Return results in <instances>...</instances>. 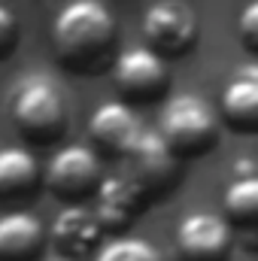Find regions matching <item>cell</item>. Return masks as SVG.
Wrapping results in <instances>:
<instances>
[{
    "instance_id": "8992f818",
    "label": "cell",
    "mask_w": 258,
    "mask_h": 261,
    "mask_svg": "<svg viewBox=\"0 0 258 261\" xmlns=\"http://www.w3.org/2000/svg\"><path fill=\"white\" fill-rule=\"evenodd\" d=\"M176 246L183 261H222L231 246V225L210 210L189 213L176 225Z\"/></svg>"
},
{
    "instance_id": "ba28073f",
    "label": "cell",
    "mask_w": 258,
    "mask_h": 261,
    "mask_svg": "<svg viewBox=\"0 0 258 261\" xmlns=\"http://www.w3.org/2000/svg\"><path fill=\"white\" fill-rule=\"evenodd\" d=\"M113 73H116L119 88L131 97H152L167 82V64H164L161 52H155L152 46L122 49L113 64Z\"/></svg>"
},
{
    "instance_id": "8fae6325",
    "label": "cell",
    "mask_w": 258,
    "mask_h": 261,
    "mask_svg": "<svg viewBox=\"0 0 258 261\" xmlns=\"http://www.w3.org/2000/svg\"><path fill=\"white\" fill-rule=\"evenodd\" d=\"M100 231H104V222L97 219L94 210L88 206H64L55 222H52V243L61 249V252H88L94 246H100Z\"/></svg>"
},
{
    "instance_id": "d6986e66",
    "label": "cell",
    "mask_w": 258,
    "mask_h": 261,
    "mask_svg": "<svg viewBox=\"0 0 258 261\" xmlns=\"http://www.w3.org/2000/svg\"><path fill=\"white\" fill-rule=\"evenodd\" d=\"M52 261H67V258H52Z\"/></svg>"
},
{
    "instance_id": "277c9868",
    "label": "cell",
    "mask_w": 258,
    "mask_h": 261,
    "mask_svg": "<svg viewBox=\"0 0 258 261\" xmlns=\"http://www.w3.org/2000/svg\"><path fill=\"white\" fill-rule=\"evenodd\" d=\"M128 170L131 182L143 192V195H155V192H164L173 186L176 179V152L170 149V143L158 134V130H143V137L134 143L128 155H122Z\"/></svg>"
},
{
    "instance_id": "7a4b0ae2",
    "label": "cell",
    "mask_w": 258,
    "mask_h": 261,
    "mask_svg": "<svg viewBox=\"0 0 258 261\" xmlns=\"http://www.w3.org/2000/svg\"><path fill=\"white\" fill-rule=\"evenodd\" d=\"M15 125L28 137L49 140L67 128V97L49 73H24L9 91Z\"/></svg>"
},
{
    "instance_id": "e0dca14e",
    "label": "cell",
    "mask_w": 258,
    "mask_h": 261,
    "mask_svg": "<svg viewBox=\"0 0 258 261\" xmlns=\"http://www.w3.org/2000/svg\"><path fill=\"white\" fill-rule=\"evenodd\" d=\"M237 31H240V40L249 46V49H258V0H249L237 18Z\"/></svg>"
},
{
    "instance_id": "30bf717a",
    "label": "cell",
    "mask_w": 258,
    "mask_h": 261,
    "mask_svg": "<svg viewBox=\"0 0 258 261\" xmlns=\"http://www.w3.org/2000/svg\"><path fill=\"white\" fill-rule=\"evenodd\" d=\"M222 113L237 128L258 125V61L240 64L222 88Z\"/></svg>"
},
{
    "instance_id": "5bb4252c",
    "label": "cell",
    "mask_w": 258,
    "mask_h": 261,
    "mask_svg": "<svg viewBox=\"0 0 258 261\" xmlns=\"http://www.w3.org/2000/svg\"><path fill=\"white\" fill-rule=\"evenodd\" d=\"M37 179V158L24 146H0V195L31 189Z\"/></svg>"
},
{
    "instance_id": "9a60e30c",
    "label": "cell",
    "mask_w": 258,
    "mask_h": 261,
    "mask_svg": "<svg viewBox=\"0 0 258 261\" xmlns=\"http://www.w3.org/2000/svg\"><path fill=\"white\" fill-rule=\"evenodd\" d=\"M222 203L234 222H258V173L234 176L222 195Z\"/></svg>"
},
{
    "instance_id": "ac0fdd59",
    "label": "cell",
    "mask_w": 258,
    "mask_h": 261,
    "mask_svg": "<svg viewBox=\"0 0 258 261\" xmlns=\"http://www.w3.org/2000/svg\"><path fill=\"white\" fill-rule=\"evenodd\" d=\"M15 43H18V18L0 3V58L6 52H12Z\"/></svg>"
},
{
    "instance_id": "3957f363",
    "label": "cell",
    "mask_w": 258,
    "mask_h": 261,
    "mask_svg": "<svg viewBox=\"0 0 258 261\" xmlns=\"http://www.w3.org/2000/svg\"><path fill=\"white\" fill-rule=\"evenodd\" d=\"M158 134L170 143L173 152L194 155L200 149H210L219 137V113L213 103L194 91L170 94L158 116Z\"/></svg>"
},
{
    "instance_id": "2e32d148",
    "label": "cell",
    "mask_w": 258,
    "mask_h": 261,
    "mask_svg": "<svg viewBox=\"0 0 258 261\" xmlns=\"http://www.w3.org/2000/svg\"><path fill=\"white\" fill-rule=\"evenodd\" d=\"M94 261H164V255L158 252L155 243H149L146 237H110L97 246Z\"/></svg>"
},
{
    "instance_id": "52a82bcc",
    "label": "cell",
    "mask_w": 258,
    "mask_h": 261,
    "mask_svg": "<svg viewBox=\"0 0 258 261\" xmlns=\"http://www.w3.org/2000/svg\"><path fill=\"white\" fill-rule=\"evenodd\" d=\"M46 186L61 197H76L100 186V158L85 143H70L58 149L46 167Z\"/></svg>"
},
{
    "instance_id": "9c48e42d",
    "label": "cell",
    "mask_w": 258,
    "mask_h": 261,
    "mask_svg": "<svg viewBox=\"0 0 258 261\" xmlns=\"http://www.w3.org/2000/svg\"><path fill=\"white\" fill-rule=\"evenodd\" d=\"M88 128H91V137L100 146H107V149H113L119 155H128L131 149H134V143L143 137L146 125L140 122L137 110L128 107L125 100H104L91 113Z\"/></svg>"
},
{
    "instance_id": "7c38bea8",
    "label": "cell",
    "mask_w": 258,
    "mask_h": 261,
    "mask_svg": "<svg viewBox=\"0 0 258 261\" xmlns=\"http://www.w3.org/2000/svg\"><path fill=\"white\" fill-rule=\"evenodd\" d=\"M143 192L131 182L125 173L107 176L97 186V197H94V213L104 222V228H119L128 219H134V213L143 206Z\"/></svg>"
},
{
    "instance_id": "4fadbf2b",
    "label": "cell",
    "mask_w": 258,
    "mask_h": 261,
    "mask_svg": "<svg viewBox=\"0 0 258 261\" xmlns=\"http://www.w3.org/2000/svg\"><path fill=\"white\" fill-rule=\"evenodd\" d=\"M43 246V222L34 213L12 210L0 216V261H28Z\"/></svg>"
},
{
    "instance_id": "5b68a950",
    "label": "cell",
    "mask_w": 258,
    "mask_h": 261,
    "mask_svg": "<svg viewBox=\"0 0 258 261\" xmlns=\"http://www.w3.org/2000/svg\"><path fill=\"white\" fill-rule=\"evenodd\" d=\"M143 34L155 52H186L197 37V15L186 0H155L143 15Z\"/></svg>"
},
{
    "instance_id": "6da1fadb",
    "label": "cell",
    "mask_w": 258,
    "mask_h": 261,
    "mask_svg": "<svg viewBox=\"0 0 258 261\" xmlns=\"http://www.w3.org/2000/svg\"><path fill=\"white\" fill-rule=\"evenodd\" d=\"M116 43V15L100 0H70L52 21V46L70 70L104 67Z\"/></svg>"
}]
</instances>
